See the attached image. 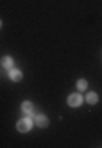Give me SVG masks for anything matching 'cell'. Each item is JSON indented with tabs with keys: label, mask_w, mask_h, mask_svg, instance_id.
Wrapping results in <instances>:
<instances>
[{
	"label": "cell",
	"mask_w": 102,
	"mask_h": 148,
	"mask_svg": "<svg viewBox=\"0 0 102 148\" xmlns=\"http://www.w3.org/2000/svg\"><path fill=\"white\" fill-rule=\"evenodd\" d=\"M77 89L79 90H86L87 89V81L86 79H79L77 81Z\"/></svg>",
	"instance_id": "obj_8"
},
{
	"label": "cell",
	"mask_w": 102,
	"mask_h": 148,
	"mask_svg": "<svg viewBox=\"0 0 102 148\" xmlns=\"http://www.w3.org/2000/svg\"><path fill=\"white\" fill-rule=\"evenodd\" d=\"M35 122H36V125L38 127H41V128H44V127H48V117L46 115H43V114H38L36 117H35Z\"/></svg>",
	"instance_id": "obj_3"
},
{
	"label": "cell",
	"mask_w": 102,
	"mask_h": 148,
	"mask_svg": "<svg viewBox=\"0 0 102 148\" xmlns=\"http://www.w3.org/2000/svg\"><path fill=\"white\" fill-rule=\"evenodd\" d=\"M22 110L25 112L27 115H31L33 112H35V106H33L30 101H25V102L22 104Z\"/></svg>",
	"instance_id": "obj_5"
},
{
	"label": "cell",
	"mask_w": 102,
	"mask_h": 148,
	"mask_svg": "<svg viewBox=\"0 0 102 148\" xmlns=\"http://www.w3.org/2000/svg\"><path fill=\"white\" fill-rule=\"evenodd\" d=\"M81 104H82V97H81L77 92H76V94H71L69 97H68V106H71V107H79Z\"/></svg>",
	"instance_id": "obj_2"
},
{
	"label": "cell",
	"mask_w": 102,
	"mask_h": 148,
	"mask_svg": "<svg viewBox=\"0 0 102 148\" xmlns=\"http://www.w3.org/2000/svg\"><path fill=\"white\" fill-rule=\"evenodd\" d=\"M22 71H20V69H13L12 68L10 71H8V77H10L12 81H13V82H18V81L22 79Z\"/></svg>",
	"instance_id": "obj_4"
},
{
	"label": "cell",
	"mask_w": 102,
	"mask_h": 148,
	"mask_svg": "<svg viewBox=\"0 0 102 148\" xmlns=\"http://www.w3.org/2000/svg\"><path fill=\"white\" fill-rule=\"evenodd\" d=\"M30 128H31V119H28V117H25V119H22V120H18V123H16V130L18 132H30Z\"/></svg>",
	"instance_id": "obj_1"
},
{
	"label": "cell",
	"mask_w": 102,
	"mask_h": 148,
	"mask_svg": "<svg viewBox=\"0 0 102 148\" xmlns=\"http://www.w3.org/2000/svg\"><path fill=\"white\" fill-rule=\"evenodd\" d=\"M0 27H2V21H0Z\"/></svg>",
	"instance_id": "obj_9"
},
{
	"label": "cell",
	"mask_w": 102,
	"mask_h": 148,
	"mask_svg": "<svg viewBox=\"0 0 102 148\" xmlns=\"http://www.w3.org/2000/svg\"><path fill=\"white\" fill-rule=\"evenodd\" d=\"M86 101L89 102V104H97V101H99V95H97L96 92H87Z\"/></svg>",
	"instance_id": "obj_7"
},
{
	"label": "cell",
	"mask_w": 102,
	"mask_h": 148,
	"mask_svg": "<svg viewBox=\"0 0 102 148\" xmlns=\"http://www.w3.org/2000/svg\"><path fill=\"white\" fill-rule=\"evenodd\" d=\"M2 66H3L5 69H8V71H10L12 66H13V59H12L10 56H5V58H2Z\"/></svg>",
	"instance_id": "obj_6"
}]
</instances>
